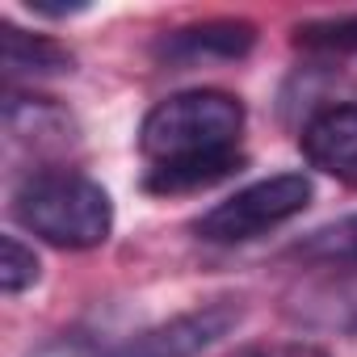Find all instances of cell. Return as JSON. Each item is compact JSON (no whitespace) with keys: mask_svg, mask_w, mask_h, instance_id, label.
I'll return each instance as SVG.
<instances>
[{"mask_svg":"<svg viewBox=\"0 0 357 357\" xmlns=\"http://www.w3.org/2000/svg\"><path fill=\"white\" fill-rule=\"evenodd\" d=\"M0 63H5L9 80H47V76H68L76 59L55 38L26 34L17 26H0Z\"/></svg>","mask_w":357,"mask_h":357,"instance_id":"cell-8","label":"cell"},{"mask_svg":"<svg viewBox=\"0 0 357 357\" xmlns=\"http://www.w3.org/2000/svg\"><path fill=\"white\" fill-rule=\"evenodd\" d=\"M353 332H357V324H353Z\"/></svg>","mask_w":357,"mask_h":357,"instance_id":"cell-13","label":"cell"},{"mask_svg":"<svg viewBox=\"0 0 357 357\" xmlns=\"http://www.w3.org/2000/svg\"><path fill=\"white\" fill-rule=\"evenodd\" d=\"M311 194L315 190H311L307 172H278V176H265V181L231 194L227 202L211 206L194 223V231L206 244H248V240L290 223L294 215H303Z\"/></svg>","mask_w":357,"mask_h":357,"instance_id":"cell-3","label":"cell"},{"mask_svg":"<svg viewBox=\"0 0 357 357\" xmlns=\"http://www.w3.org/2000/svg\"><path fill=\"white\" fill-rule=\"evenodd\" d=\"M13 215L26 231L55 248H101L114 231V202L76 168H38L13 194Z\"/></svg>","mask_w":357,"mask_h":357,"instance_id":"cell-2","label":"cell"},{"mask_svg":"<svg viewBox=\"0 0 357 357\" xmlns=\"http://www.w3.org/2000/svg\"><path fill=\"white\" fill-rule=\"evenodd\" d=\"M244 105L223 89H185L164 97L139 126V151L151 160L147 190L190 194L244 168Z\"/></svg>","mask_w":357,"mask_h":357,"instance_id":"cell-1","label":"cell"},{"mask_svg":"<svg viewBox=\"0 0 357 357\" xmlns=\"http://www.w3.org/2000/svg\"><path fill=\"white\" fill-rule=\"evenodd\" d=\"M294 257L307 265H357V215L303 236L294 244Z\"/></svg>","mask_w":357,"mask_h":357,"instance_id":"cell-9","label":"cell"},{"mask_svg":"<svg viewBox=\"0 0 357 357\" xmlns=\"http://www.w3.org/2000/svg\"><path fill=\"white\" fill-rule=\"evenodd\" d=\"M5 139L9 147L34 151V155H63L76 143V118L51 97L9 89L5 93Z\"/></svg>","mask_w":357,"mask_h":357,"instance_id":"cell-5","label":"cell"},{"mask_svg":"<svg viewBox=\"0 0 357 357\" xmlns=\"http://www.w3.org/2000/svg\"><path fill=\"white\" fill-rule=\"evenodd\" d=\"M294 43L307 51H357V13L336 22H307L294 30Z\"/></svg>","mask_w":357,"mask_h":357,"instance_id":"cell-11","label":"cell"},{"mask_svg":"<svg viewBox=\"0 0 357 357\" xmlns=\"http://www.w3.org/2000/svg\"><path fill=\"white\" fill-rule=\"evenodd\" d=\"M303 155L319 172L357 185V101L315 114L303 126Z\"/></svg>","mask_w":357,"mask_h":357,"instance_id":"cell-6","label":"cell"},{"mask_svg":"<svg viewBox=\"0 0 357 357\" xmlns=\"http://www.w3.org/2000/svg\"><path fill=\"white\" fill-rule=\"evenodd\" d=\"M38 269L43 265H38L34 248H26L17 236H0V290H5L9 298L22 294L26 286H34Z\"/></svg>","mask_w":357,"mask_h":357,"instance_id":"cell-10","label":"cell"},{"mask_svg":"<svg viewBox=\"0 0 357 357\" xmlns=\"http://www.w3.org/2000/svg\"><path fill=\"white\" fill-rule=\"evenodd\" d=\"M244 319V307L236 298H219V303H202L194 311L172 315L97 357H202L211 344H219L236 324Z\"/></svg>","mask_w":357,"mask_h":357,"instance_id":"cell-4","label":"cell"},{"mask_svg":"<svg viewBox=\"0 0 357 357\" xmlns=\"http://www.w3.org/2000/svg\"><path fill=\"white\" fill-rule=\"evenodd\" d=\"M257 43L252 22H236V17H219V22H198V26H181L160 43V55L172 63H198V59H240L248 55Z\"/></svg>","mask_w":357,"mask_h":357,"instance_id":"cell-7","label":"cell"},{"mask_svg":"<svg viewBox=\"0 0 357 357\" xmlns=\"http://www.w3.org/2000/svg\"><path fill=\"white\" fill-rule=\"evenodd\" d=\"M231 357H328V353L307 340H269V344H244Z\"/></svg>","mask_w":357,"mask_h":357,"instance_id":"cell-12","label":"cell"}]
</instances>
